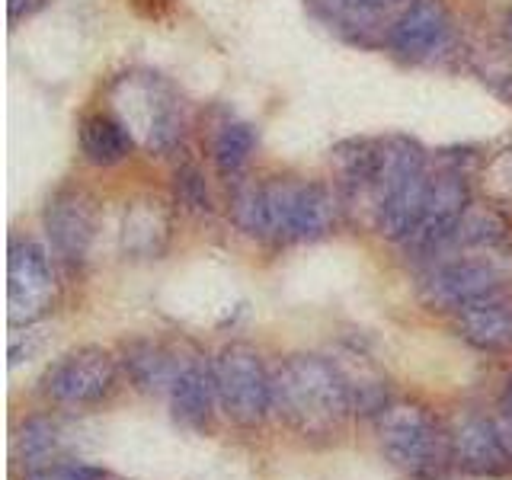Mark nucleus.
<instances>
[{"label": "nucleus", "mask_w": 512, "mask_h": 480, "mask_svg": "<svg viewBox=\"0 0 512 480\" xmlns=\"http://www.w3.org/2000/svg\"><path fill=\"white\" fill-rule=\"evenodd\" d=\"M496 429H500L503 448H506V455H509V464H512V416H509V413H503L500 420H496Z\"/></svg>", "instance_id": "c85d7f7f"}, {"label": "nucleus", "mask_w": 512, "mask_h": 480, "mask_svg": "<svg viewBox=\"0 0 512 480\" xmlns=\"http://www.w3.org/2000/svg\"><path fill=\"white\" fill-rule=\"evenodd\" d=\"M218 410L240 429H256L272 413V372L260 349L250 343H228L212 359Z\"/></svg>", "instance_id": "423d86ee"}, {"label": "nucleus", "mask_w": 512, "mask_h": 480, "mask_svg": "<svg viewBox=\"0 0 512 480\" xmlns=\"http://www.w3.org/2000/svg\"><path fill=\"white\" fill-rule=\"evenodd\" d=\"M477 74L484 84L493 87L496 96L512 103V58H490L484 64H477Z\"/></svg>", "instance_id": "bb28decb"}, {"label": "nucleus", "mask_w": 512, "mask_h": 480, "mask_svg": "<svg viewBox=\"0 0 512 480\" xmlns=\"http://www.w3.org/2000/svg\"><path fill=\"white\" fill-rule=\"evenodd\" d=\"M311 4L333 29H340L352 42L375 45L378 36L388 39L391 26H384V16L394 10L400 13L410 0H311Z\"/></svg>", "instance_id": "2eb2a0df"}, {"label": "nucleus", "mask_w": 512, "mask_h": 480, "mask_svg": "<svg viewBox=\"0 0 512 480\" xmlns=\"http://www.w3.org/2000/svg\"><path fill=\"white\" fill-rule=\"evenodd\" d=\"M429 183L432 173L429 167L423 173H413L410 180L400 183L388 199L381 202L378 215H375V231L381 237L394 240V244H404V240L413 234V228L423 218L426 208V196H429Z\"/></svg>", "instance_id": "a211bd4d"}, {"label": "nucleus", "mask_w": 512, "mask_h": 480, "mask_svg": "<svg viewBox=\"0 0 512 480\" xmlns=\"http://www.w3.org/2000/svg\"><path fill=\"white\" fill-rule=\"evenodd\" d=\"M484 192L487 202L496 208L512 205V151H500L493 160H487L484 167Z\"/></svg>", "instance_id": "393cba45"}, {"label": "nucleus", "mask_w": 512, "mask_h": 480, "mask_svg": "<svg viewBox=\"0 0 512 480\" xmlns=\"http://www.w3.org/2000/svg\"><path fill=\"white\" fill-rule=\"evenodd\" d=\"M173 199L189 215H212V192H208L205 176L196 164H183L173 173Z\"/></svg>", "instance_id": "b1692460"}, {"label": "nucleus", "mask_w": 512, "mask_h": 480, "mask_svg": "<svg viewBox=\"0 0 512 480\" xmlns=\"http://www.w3.org/2000/svg\"><path fill=\"white\" fill-rule=\"evenodd\" d=\"M452 432V468L468 477H503L512 464L503 448L496 420L468 413L448 429Z\"/></svg>", "instance_id": "f8f14e48"}, {"label": "nucleus", "mask_w": 512, "mask_h": 480, "mask_svg": "<svg viewBox=\"0 0 512 480\" xmlns=\"http://www.w3.org/2000/svg\"><path fill=\"white\" fill-rule=\"evenodd\" d=\"M48 0H7V13H10V23L16 20H26V16L39 13Z\"/></svg>", "instance_id": "cd10ccee"}, {"label": "nucleus", "mask_w": 512, "mask_h": 480, "mask_svg": "<svg viewBox=\"0 0 512 480\" xmlns=\"http://www.w3.org/2000/svg\"><path fill=\"white\" fill-rule=\"evenodd\" d=\"M509 234V221L496 205H468V212L458 221V231L452 237V244L445 250H480V247H496L503 244Z\"/></svg>", "instance_id": "4be33fe9"}, {"label": "nucleus", "mask_w": 512, "mask_h": 480, "mask_svg": "<svg viewBox=\"0 0 512 480\" xmlns=\"http://www.w3.org/2000/svg\"><path fill=\"white\" fill-rule=\"evenodd\" d=\"M173 420L186 429H208L212 416L218 410V391H215V372L212 362H205L199 356H192L180 378L173 381V388L167 394Z\"/></svg>", "instance_id": "4468645a"}, {"label": "nucleus", "mask_w": 512, "mask_h": 480, "mask_svg": "<svg viewBox=\"0 0 512 480\" xmlns=\"http://www.w3.org/2000/svg\"><path fill=\"white\" fill-rule=\"evenodd\" d=\"M253 148H256L253 125H247V122H228V125H221V132L212 141V160H215V170H218L221 180L237 183L240 173H244L247 164H250Z\"/></svg>", "instance_id": "5701e85b"}, {"label": "nucleus", "mask_w": 512, "mask_h": 480, "mask_svg": "<svg viewBox=\"0 0 512 480\" xmlns=\"http://www.w3.org/2000/svg\"><path fill=\"white\" fill-rule=\"evenodd\" d=\"M512 292V247L458 250L439 260L420 282V301L429 311L458 314L464 308Z\"/></svg>", "instance_id": "7ed1b4c3"}, {"label": "nucleus", "mask_w": 512, "mask_h": 480, "mask_svg": "<svg viewBox=\"0 0 512 480\" xmlns=\"http://www.w3.org/2000/svg\"><path fill=\"white\" fill-rule=\"evenodd\" d=\"M388 52L400 61L423 64L452 42V13L445 0H410L388 29Z\"/></svg>", "instance_id": "9b49d317"}, {"label": "nucleus", "mask_w": 512, "mask_h": 480, "mask_svg": "<svg viewBox=\"0 0 512 480\" xmlns=\"http://www.w3.org/2000/svg\"><path fill=\"white\" fill-rule=\"evenodd\" d=\"M384 461L407 480H442L452 471V432L416 400H391L375 416Z\"/></svg>", "instance_id": "f03ea898"}, {"label": "nucleus", "mask_w": 512, "mask_h": 480, "mask_svg": "<svg viewBox=\"0 0 512 480\" xmlns=\"http://www.w3.org/2000/svg\"><path fill=\"white\" fill-rule=\"evenodd\" d=\"M13 458L23 464L26 474L48 468L64 458V432L48 416H29L13 436Z\"/></svg>", "instance_id": "aec40b11"}, {"label": "nucleus", "mask_w": 512, "mask_h": 480, "mask_svg": "<svg viewBox=\"0 0 512 480\" xmlns=\"http://www.w3.org/2000/svg\"><path fill=\"white\" fill-rule=\"evenodd\" d=\"M346 381V391L352 400V413H365V416H378L384 407L391 404V391H388V378H384L378 368L368 362L359 352H349V356L336 359Z\"/></svg>", "instance_id": "412c9836"}, {"label": "nucleus", "mask_w": 512, "mask_h": 480, "mask_svg": "<svg viewBox=\"0 0 512 480\" xmlns=\"http://www.w3.org/2000/svg\"><path fill=\"white\" fill-rule=\"evenodd\" d=\"M122 368L128 381L135 384L141 394L167 397L173 381L180 378L189 359H183V352H176L167 343L157 340H132L122 346Z\"/></svg>", "instance_id": "ddd939ff"}, {"label": "nucleus", "mask_w": 512, "mask_h": 480, "mask_svg": "<svg viewBox=\"0 0 512 480\" xmlns=\"http://www.w3.org/2000/svg\"><path fill=\"white\" fill-rule=\"evenodd\" d=\"M173 234V212L160 199H138L125 212L122 224V250L138 260H157L167 250Z\"/></svg>", "instance_id": "dca6fc26"}, {"label": "nucleus", "mask_w": 512, "mask_h": 480, "mask_svg": "<svg viewBox=\"0 0 512 480\" xmlns=\"http://www.w3.org/2000/svg\"><path fill=\"white\" fill-rule=\"evenodd\" d=\"M468 205H471L468 173L458 167L432 173L423 218L413 228V234L404 240V250L413 256L445 253V247L452 244V237L458 231V221L464 218V212H468Z\"/></svg>", "instance_id": "1a4fd4ad"}, {"label": "nucleus", "mask_w": 512, "mask_h": 480, "mask_svg": "<svg viewBox=\"0 0 512 480\" xmlns=\"http://www.w3.org/2000/svg\"><path fill=\"white\" fill-rule=\"evenodd\" d=\"M266 240L272 244H314L333 234L340 202L314 180H266Z\"/></svg>", "instance_id": "39448f33"}, {"label": "nucleus", "mask_w": 512, "mask_h": 480, "mask_svg": "<svg viewBox=\"0 0 512 480\" xmlns=\"http://www.w3.org/2000/svg\"><path fill=\"white\" fill-rule=\"evenodd\" d=\"M119 362L103 346H77L48 365L42 375V394L58 407L87 410L103 404L116 391Z\"/></svg>", "instance_id": "6e6552de"}, {"label": "nucleus", "mask_w": 512, "mask_h": 480, "mask_svg": "<svg viewBox=\"0 0 512 480\" xmlns=\"http://www.w3.org/2000/svg\"><path fill=\"white\" fill-rule=\"evenodd\" d=\"M503 39H506L509 52H512V7H509V13L503 16Z\"/></svg>", "instance_id": "7c9ffc66"}, {"label": "nucleus", "mask_w": 512, "mask_h": 480, "mask_svg": "<svg viewBox=\"0 0 512 480\" xmlns=\"http://www.w3.org/2000/svg\"><path fill=\"white\" fill-rule=\"evenodd\" d=\"M58 279L52 260L32 237H13L7 256V320L10 327H36L55 311Z\"/></svg>", "instance_id": "0eeeda50"}, {"label": "nucleus", "mask_w": 512, "mask_h": 480, "mask_svg": "<svg viewBox=\"0 0 512 480\" xmlns=\"http://www.w3.org/2000/svg\"><path fill=\"white\" fill-rule=\"evenodd\" d=\"M42 221L58 260L71 266H80L87 260L96 240V224H100V208H96V199L87 189L80 186L55 189L45 205Z\"/></svg>", "instance_id": "9d476101"}, {"label": "nucleus", "mask_w": 512, "mask_h": 480, "mask_svg": "<svg viewBox=\"0 0 512 480\" xmlns=\"http://www.w3.org/2000/svg\"><path fill=\"white\" fill-rule=\"evenodd\" d=\"M455 330L468 346L480 352H509L512 349V301L509 295L471 304L455 314Z\"/></svg>", "instance_id": "f3484780"}, {"label": "nucleus", "mask_w": 512, "mask_h": 480, "mask_svg": "<svg viewBox=\"0 0 512 480\" xmlns=\"http://www.w3.org/2000/svg\"><path fill=\"white\" fill-rule=\"evenodd\" d=\"M272 413L311 445H330L346 432L352 400L336 359L317 352L285 356L272 372Z\"/></svg>", "instance_id": "f257e3e1"}, {"label": "nucleus", "mask_w": 512, "mask_h": 480, "mask_svg": "<svg viewBox=\"0 0 512 480\" xmlns=\"http://www.w3.org/2000/svg\"><path fill=\"white\" fill-rule=\"evenodd\" d=\"M26 480H109V474L103 468L87 461H77V458H61L48 468H39L26 474Z\"/></svg>", "instance_id": "a878e982"}, {"label": "nucleus", "mask_w": 512, "mask_h": 480, "mask_svg": "<svg viewBox=\"0 0 512 480\" xmlns=\"http://www.w3.org/2000/svg\"><path fill=\"white\" fill-rule=\"evenodd\" d=\"M119 119L151 154L180 148L186 135V106L160 74H125L112 84Z\"/></svg>", "instance_id": "20e7f679"}, {"label": "nucleus", "mask_w": 512, "mask_h": 480, "mask_svg": "<svg viewBox=\"0 0 512 480\" xmlns=\"http://www.w3.org/2000/svg\"><path fill=\"white\" fill-rule=\"evenodd\" d=\"M500 410L512 416V375H509V381L503 384V394H500Z\"/></svg>", "instance_id": "c756f323"}, {"label": "nucleus", "mask_w": 512, "mask_h": 480, "mask_svg": "<svg viewBox=\"0 0 512 480\" xmlns=\"http://www.w3.org/2000/svg\"><path fill=\"white\" fill-rule=\"evenodd\" d=\"M77 135H80V151H84V157L93 167H116L135 151V135L112 112H87L80 119Z\"/></svg>", "instance_id": "6ab92c4d"}]
</instances>
